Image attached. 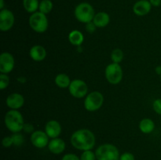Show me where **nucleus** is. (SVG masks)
<instances>
[{
  "label": "nucleus",
  "mask_w": 161,
  "mask_h": 160,
  "mask_svg": "<svg viewBox=\"0 0 161 160\" xmlns=\"http://www.w3.org/2000/svg\"><path fill=\"white\" fill-rule=\"evenodd\" d=\"M95 136L87 129L78 130L72 133L71 144L75 148L80 151L91 150L95 145Z\"/></svg>",
  "instance_id": "obj_1"
},
{
  "label": "nucleus",
  "mask_w": 161,
  "mask_h": 160,
  "mask_svg": "<svg viewBox=\"0 0 161 160\" xmlns=\"http://www.w3.org/2000/svg\"><path fill=\"white\" fill-rule=\"evenodd\" d=\"M6 128L12 133H20L23 130L25 121L21 113L17 110H12L7 111L4 119Z\"/></svg>",
  "instance_id": "obj_2"
},
{
  "label": "nucleus",
  "mask_w": 161,
  "mask_h": 160,
  "mask_svg": "<svg viewBox=\"0 0 161 160\" xmlns=\"http://www.w3.org/2000/svg\"><path fill=\"white\" fill-rule=\"evenodd\" d=\"M77 20L83 24H88L93 21L95 11L94 7L88 3H81L77 5L74 11Z\"/></svg>",
  "instance_id": "obj_3"
},
{
  "label": "nucleus",
  "mask_w": 161,
  "mask_h": 160,
  "mask_svg": "<svg viewBox=\"0 0 161 160\" xmlns=\"http://www.w3.org/2000/svg\"><path fill=\"white\" fill-rule=\"evenodd\" d=\"M97 160H119V152L117 147L112 144H104L95 151Z\"/></svg>",
  "instance_id": "obj_4"
},
{
  "label": "nucleus",
  "mask_w": 161,
  "mask_h": 160,
  "mask_svg": "<svg viewBox=\"0 0 161 160\" xmlns=\"http://www.w3.org/2000/svg\"><path fill=\"white\" fill-rule=\"evenodd\" d=\"M28 23L31 29L37 33L45 32L49 26L48 19L46 14L39 11L31 13L28 20Z\"/></svg>",
  "instance_id": "obj_5"
},
{
  "label": "nucleus",
  "mask_w": 161,
  "mask_h": 160,
  "mask_svg": "<svg viewBox=\"0 0 161 160\" xmlns=\"http://www.w3.org/2000/svg\"><path fill=\"white\" fill-rule=\"evenodd\" d=\"M104 102V97L99 91H93L86 95L84 100V107L86 111H95L101 108Z\"/></svg>",
  "instance_id": "obj_6"
},
{
  "label": "nucleus",
  "mask_w": 161,
  "mask_h": 160,
  "mask_svg": "<svg viewBox=\"0 0 161 160\" xmlns=\"http://www.w3.org/2000/svg\"><path fill=\"white\" fill-rule=\"evenodd\" d=\"M105 75L107 81L113 85H116L123 78V70L119 64L112 63L108 64L105 71Z\"/></svg>",
  "instance_id": "obj_7"
},
{
  "label": "nucleus",
  "mask_w": 161,
  "mask_h": 160,
  "mask_svg": "<svg viewBox=\"0 0 161 160\" xmlns=\"http://www.w3.org/2000/svg\"><path fill=\"white\" fill-rule=\"evenodd\" d=\"M69 93L75 98H83L87 95L88 86L84 81L81 79H74L71 82L69 87Z\"/></svg>",
  "instance_id": "obj_8"
},
{
  "label": "nucleus",
  "mask_w": 161,
  "mask_h": 160,
  "mask_svg": "<svg viewBox=\"0 0 161 160\" xmlns=\"http://www.w3.org/2000/svg\"><path fill=\"white\" fill-rule=\"evenodd\" d=\"M15 21V17L12 11L7 9H1L0 11V30L7 31L13 28Z\"/></svg>",
  "instance_id": "obj_9"
},
{
  "label": "nucleus",
  "mask_w": 161,
  "mask_h": 160,
  "mask_svg": "<svg viewBox=\"0 0 161 160\" xmlns=\"http://www.w3.org/2000/svg\"><path fill=\"white\" fill-rule=\"evenodd\" d=\"M14 56L8 52H3L0 55V72L2 74L11 72L14 67Z\"/></svg>",
  "instance_id": "obj_10"
},
{
  "label": "nucleus",
  "mask_w": 161,
  "mask_h": 160,
  "mask_svg": "<svg viewBox=\"0 0 161 160\" xmlns=\"http://www.w3.org/2000/svg\"><path fill=\"white\" fill-rule=\"evenodd\" d=\"M49 136L46 133V132L42 130H36L31 133V142L33 145L37 148H43L48 146Z\"/></svg>",
  "instance_id": "obj_11"
},
{
  "label": "nucleus",
  "mask_w": 161,
  "mask_h": 160,
  "mask_svg": "<svg viewBox=\"0 0 161 160\" xmlns=\"http://www.w3.org/2000/svg\"><path fill=\"white\" fill-rule=\"evenodd\" d=\"M25 104V98L23 96L17 93L9 94L6 98V105L12 110H17L22 108Z\"/></svg>",
  "instance_id": "obj_12"
},
{
  "label": "nucleus",
  "mask_w": 161,
  "mask_h": 160,
  "mask_svg": "<svg viewBox=\"0 0 161 160\" xmlns=\"http://www.w3.org/2000/svg\"><path fill=\"white\" fill-rule=\"evenodd\" d=\"M152 9V5L149 0H139L133 6V11L135 15L143 17L149 13Z\"/></svg>",
  "instance_id": "obj_13"
},
{
  "label": "nucleus",
  "mask_w": 161,
  "mask_h": 160,
  "mask_svg": "<svg viewBox=\"0 0 161 160\" xmlns=\"http://www.w3.org/2000/svg\"><path fill=\"white\" fill-rule=\"evenodd\" d=\"M45 132L47 136L51 139L57 138L59 136L61 133V125L58 121H49L45 126Z\"/></svg>",
  "instance_id": "obj_14"
},
{
  "label": "nucleus",
  "mask_w": 161,
  "mask_h": 160,
  "mask_svg": "<svg viewBox=\"0 0 161 160\" xmlns=\"http://www.w3.org/2000/svg\"><path fill=\"white\" fill-rule=\"evenodd\" d=\"M65 143L61 138H53L49 142L48 149L51 153L54 155L61 154L65 149Z\"/></svg>",
  "instance_id": "obj_15"
},
{
  "label": "nucleus",
  "mask_w": 161,
  "mask_h": 160,
  "mask_svg": "<svg viewBox=\"0 0 161 160\" xmlns=\"http://www.w3.org/2000/svg\"><path fill=\"white\" fill-rule=\"evenodd\" d=\"M29 55L33 61L39 62V61H43L46 58V56H47V51H46V49L43 46L36 45L30 49Z\"/></svg>",
  "instance_id": "obj_16"
},
{
  "label": "nucleus",
  "mask_w": 161,
  "mask_h": 160,
  "mask_svg": "<svg viewBox=\"0 0 161 160\" xmlns=\"http://www.w3.org/2000/svg\"><path fill=\"white\" fill-rule=\"evenodd\" d=\"M109 15L105 12L97 13L93 19V23L97 28H105L109 24Z\"/></svg>",
  "instance_id": "obj_17"
},
{
  "label": "nucleus",
  "mask_w": 161,
  "mask_h": 160,
  "mask_svg": "<svg viewBox=\"0 0 161 160\" xmlns=\"http://www.w3.org/2000/svg\"><path fill=\"white\" fill-rule=\"evenodd\" d=\"M69 40L72 45L79 46L83 43V40H84L83 34L79 30H73L69 33Z\"/></svg>",
  "instance_id": "obj_18"
},
{
  "label": "nucleus",
  "mask_w": 161,
  "mask_h": 160,
  "mask_svg": "<svg viewBox=\"0 0 161 160\" xmlns=\"http://www.w3.org/2000/svg\"><path fill=\"white\" fill-rule=\"evenodd\" d=\"M55 84L58 86L59 88H62V89H65V88H69L70 86L71 80L70 78L68 75L64 73H60L55 77Z\"/></svg>",
  "instance_id": "obj_19"
},
{
  "label": "nucleus",
  "mask_w": 161,
  "mask_h": 160,
  "mask_svg": "<svg viewBox=\"0 0 161 160\" xmlns=\"http://www.w3.org/2000/svg\"><path fill=\"white\" fill-rule=\"evenodd\" d=\"M155 128V123L153 121L150 119H143L139 123V129L143 133H152Z\"/></svg>",
  "instance_id": "obj_20"
},
{
  "label": "nucleus",
  "mask_w": 161,
  "mask_h": 160,
  "mask_svg": "<svg viewBox=\"0 0 161 160\" xmlns=\"http://www.w3.org/2000/svg\"><path fill=\"white\" fill-rule=\"evenodd\" d=\"M24 9L30 13L37 12L39 7V0H23Z\"/></svg>",
  "instance_id": "obj_21"
},
{
  "label": "nucleus",
  "mask_w": 161,
  "mask_h": 160,
  "mask_svg": "<svg viewBox=\"0 0 161 160\" xmlns=\"http://www.w3.org/2000/svg\"><path fill=\"white\" fill-rule=\"evenodd\" d=\"M53 5L51 0H42L39 3V12L47 15L51 12L52 9H53Z\"/></svg>",
  "instance_id": "obj_22"
},
{
  "label": "nucleus",
  "mask_w": 161,
  "mask_h": 160,
  "mask_svg": "<svg viewBox=\"0 0 161 160\" xmlns=\"http://www.w3.org/2000/svg\"><path fill=\"white\" fill-rule=\"evenodd\" d=\"M124 59V52L120 49H115L111 53V60L113 63L119 64Z\"/></svg>",
  "instance_id": "obj_23"
},
{
  "label": "nucleus",
  "mask_w": 161,
  "mask_h": 160,
  "mask_svg": "<svg viewBox=\"0 0 161 160\" xmlns=\"http://www.w3.org/2000/svg\"><path fill=\"white\" fill-rule=\"evenodd\" d=\"M80 160H97L95 152L91 150H87L83 152L80 157Z\"/></svg>",
  "instance_id": "obj_24"
},
{
  "label": "nucleus",
  "mask_w": 161,
  "mask_h": 160,
  "mask_svg": "<svg viewBox=\"0 0 161 160\" xmlns=\"http://www.w3.org/2000/svg\"><path fill=\"white\" fill-rule=\"evenodd\" d=\"M13 142H14V145L15 146H21L24 144L25 141V138L24 136L20 133H16L12 135Z\"/></svg>",
  "instance_id": "obj_25"
},
{
  "label": "nucleus",
  "mask_w": 161,
  "mask_h": 160,
  "mask_svg": "<svg viewBox=\"0 0 161 160\" xmlns=\"http://www.w3.org/2000/svg\"><path fill=\"white\" fill-rule=\"evenodd\" d=\"M9 83V78L6 74H1L0 75V89L3 90L8 86Z\"/></svg>",
  "instance_id": "obj_26"
},
{
  "label": "nucleus",
  "mask_w": 161,
  "mask_h": 160,
  "mask_svg": "<svg viewBox=\"0 0 161 160\" xmlns=\"http://www.w3.org/2000/svg\"><path fill=\"white\" fill-rule=\"evenodd\" d=\"M153 108L156 113L161 115V99H157L153 104Z\"/></svg>",
  "instance_id": "obj_27"
},
{
  "label": "nucleus",
  "mask_w": 161,
  "mask_h": 160,
  "mask_svg": "<svg viewBox=\"0 0 161 160\" xmlns=\"http://www.w3.org/2000/svg\"><path fill=\"white\" fill-rule=\"evenodd\" d=\"M2 144L4 147H9L14 144V142H13L12 136H5L3 139V141H2Z\"/></svg>",
  "instance_id": "obj_28"
},
{
  "label": "nucleus",
  "mask_w": 161,
  "mask_h": 160,
  "mask_svg": "<svg viewBox=\"0 0 161 160\" xmlns=\"http://www.w3.org/2000/svg\"><path fill=\"white\" fill-rule=\"evenodd\" d=\"M119 160H135V158L133 154L130 152H124L120 155Z\"/></svg>",
  "instance_id": "obj_29"
},
{
  "label": "nucleus",
  "mask_w": 161,
  "mask_h": 160,
  "mask_svg": "<svg viewBox=\"0 0 161 160\" xmlns=\"http://www.w3.org/2000/svg\"><path fill=\"white\" fill-rule=\"evenodd\" d=\"M61 160H80V158L75 154L69 153L64 155L61 158Z\"/></svg>",
  "instance_id": "obj_30"
},
{
  "label": "nucleus",
  "mask_w": 161,
  "mask_h": 160,
  "mask_svg": "<svg viewBox=\"0 0 161 160\" xmlns=\"http://www.w3.org/2000/svg\"><path fill=\"white\" fill-rule=\"evenodd\" d=\"M96 28H97V27L94 25V24L93 23V21L90 22V23H88V24H86V29L88 32L93 33L94 31H95Z\"/></svg>",
  "instance_id": "obj_31"
},
{
  "label": "nucleus",
  "mask_w": 161,
  "mask_h": 160,
  "mask_svg": "<svg viewBox=\"0 0 161 160\" xmlns=\"http://www.w3.org/2000/svg\"><path fill=\"white\" fill-rule=\"evenodd\" d=\"M24 130H25V132H27V133H31V132H34L33 130H34V127H33V125H31V124L30 123H25V125H24Z\"/></svg>",
  "instance_id": "obj_32"
},
{
  "label": "nucleus",
  "mask_w": 161,
  "mask_h": 160,
  "mask_svg": "<svg viewBox=\"0 0 161 160\" xmlns=\"http://www.w3.org/2000/svg\"><path fill=\"white\" fill-rule=\"evenodd\" d=\"M149 1L151 3V5H152V6L158 7L161 5V0H149Z\"/></svg>",
  "instance_id": "obj_33"
},
{
  "label": "nucleus",
  "mask_w": 161,
  "mask_h": 160,
  "mask_svg": "<svg viewBox=\"0 0 161 160\" xmlns=\"http://www.w3.org/2000/svg\"><path fill=\"white\" fill-rule=\"evenodd\" d=\"M156 72H157L158 75H161V66H158V67H156Z\"/></svg>",
  "instance_id": "obj_34"
},
{
  "label": "nucleus",
  "mask_w": 161,
  "mask_h": 160,
  "mask_svg": "<svg viewBox=\"0 0 161 160\" xmlns=\"http://www.w3.org/2000/svg\"><path fill=\"white\" fill-rule=\"evenodd\" d=\"M0 9H4V0H0Z\"/></svg>",
  "instance_id": "obj_35"
},
{
  "label": "nucleus",
  "mask_w": 161,
  "mask_h": 160,
  "mask_svg": "<svg viewBox=\"0 0 161 160\" xmlns=\"http://www.w3.org/2000/svg\"><path fill=\"white\" fill-rule=\"evenodd\" d=\"M160 80H161V75H160Z\"/></svg>",
  "instance_id": "obj_36"
}]
</instances>
